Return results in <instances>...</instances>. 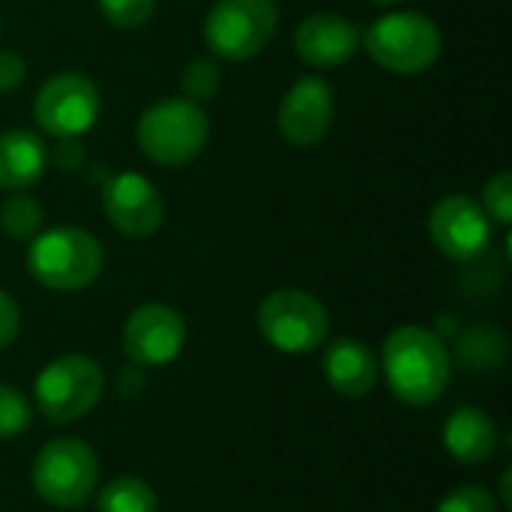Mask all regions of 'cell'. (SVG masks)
<instances>
[{"label": "cell", "mask_w": 512, "mask_h": 512, "mask_svg": "<svg viewBox=\"0 0 512 512\" xmlns=\"http://www.w3.org/2000/svg\"><path fill=\"white\" fill-rule=\"evenodd\" d=\"M381 372L399 402L429 408L444 396L453 375V360L438 333L405 324L384 339Z\"/></svg>", "instance_id": "6da1fadb"}, {"label": "cell", "mask_w": 512, "mask_h": 512, "mask_svg": "<svg viewBox=\"0 0 512 512\" xmlns=\"http://www.w3.org/2000/svg\"><path fill=\"white\" fill-rule=\"evenodd\" d=\"M360 48L387 72L420 75L438 63L444 39L429 15L396 9L375 18L366 33H360Z\"/></svg>", "instance_id": "7a4b0ae2"}, {"label": "cell", "mask_w": 512, "mask_h": 512, "mask_svg": "<svg viewBox=\"0 0 512 512\" xmlns=\"http://www.w3.org/2000/svg\"><path fill=\"white\" fill-rule=\"evenodd\" d=\"M102 264L99 240L72 225L39 231L27 246V273L48 291H81L99 279Z\"/></svg>", "instance_id": "3957f363"}, {"label": "cell", "mask_w": 512, "mask_h": 512, "mask_svg": "<svg viewBox=\"0 0 512 512\" xmlns=\"http://www.w3.org/2000/svg\"><path fill=\"white\" fill-rule=\"evenodd\" d=\"M207 138H210V120L204 108L183 96L153 102L150 108H144L135 126V141L141 153L162 168L189 165L195 156H201Z\"/></svg>", "instance_id": "277c9868"}, {"label": "cell", "mask_w": 512, "mask_h": 512, "mask_svg": "<svg viewBox=\"0 0 512 512\" xmlns=\"http://www.w3.org/2000/svg\"><path fill=\"white\" fill-rule=\"evenodd\" d=\"M105 390V375L93 357L66 354L51 360L33 381V405L48 423H75L90 414Z\"/></svg>", "instance_id": "5b68a950"}, {"label": "cell", "mask_w": 512, "mask_h": 512, "mask_svg": "<svg viewBox=\"0 0 512 512\" xmlns=\"http://www.w3.org/2000/svg\"><path fill=\"white\" fill-rule=\"evenodd\" d=\"M30 480H33V492L45 504L57 510H75L96 492L99 462L84 441L57 438L36 453Z\"/></svg>", "instance_id": "8992f818"}, {"label": "cell", "mask_w": 512, "mask_h": 512, "mask_svg": "<svg viewBox=\"0 0 512 512\" xmlns=\"http://www.w3.org/2000/svg\"><path fill=\"white\" fill-rule=\"evenodd\" d=\"M279 6L273 0H219L204 21V42L216 57L252 60L276 36Z\"/></svg>", "instance_id": "52a82bcc"}, {"label": "cell", "mask_w": 512, "mask_h": 512, "mask_svg": "<svg viewBox=\"0 0 512 512\" xmlns=\"http://www.w3.org/2000/svg\"><path fill=\"white\" fill-rule=\"evenodd\" d=\"M258 330L282 354H312L330 333V315L324 303L306 291L282 288L261 300Z\"/></svg>", "instance_id": "ba28073f"}, {"label": "cell", "mask_w": 512, "mask_h": 512, "mask_svg": "<svg viewBox=\"0 0 512 512\" xmlns=\"http://www.w3.org/2000/svg\"><path fill=\"white\" fill-rule=\"evenodd\" d=\"M99 114H102L99 87L81 72L51 75L33 99V117L39 129L57 141L87 135L96 126Z\"/></svg>", "instance_id": "9c48e42d"}, {"label": "cell", "mask_w": 512, "mask_h": 512, "mask_svg": "<svg viewBox=\"0 0 512 512\" xmlns=\"http://www.w3.org/2000/svg\"><path fill=\"white\" fill-rule=\"evenodd\" d=\"M429 237L450 261H477L495 237V222L468 195H447L429 213Z\"/></svg>", "instance_id": "30bf717a"}, {"label": "cell", "mask_w": 512, "mask_h": 512, "mask_svg": "<svg viewBox=\"0 0 512 512\" xmlns=\"http://www.w3.org/2000/svg\"><path fill=\"white\" fill-rule=\"evenodd\" d=\"M186 345V321L174 306L144 303L123 324V354L135 366H168Z\"/></svg>", "instance_id": "8fae6325"}, {"label": "cell", "mask_w": 512, "mask_h": 512, "mask_svg": "<svg viewBox=\"0 0 512 512\" xmlns=\"http://www.w3.org/2000/svg\"><path fill=\"white\" fill-rule=\"evenodd\" d=\"M336 117V96L333 87L321 75H303L297 78L279 105V132L282 138L297 147H315L327 138Z\"/></svg>", "instance_id": "7c38bea8"}, {"label": "cell", "mask_w": 512, "mask_h": 512, "mask_svg": "<svg viewBox=\"0 0 512 512\" xmlns=\"http://www.w3.org/2000/svg\"><path fill=\"white\" fill-rule=\"evenodd\" d=\"M102 210L108 222L132 240L156 234L165 219L159 189L138 171H120L102 186Z\"/></svg>", "instance_id": "4fadbf2b"}, {"label": "cell", "mask_w": 512, "mask_h": 512, "mask_svg": "<svg viewBox=\"0 0 512 512\" xmlns=\"http://www.w3.org/2000/svg\"><path fill=\"white\" fill-rule=\"evenodd\" d=\"M294 51L315 69L345 66L360 51V27L339 12L306 15L294 30Z\"/></svg>", "instance_id": "5bb4252c"}, {"label": "cell", "mask_w": 512, "mask_h": 512, "mask_svg": "<svg viewBox=\"0 0 512 512\" xmlns=\"http://www.w3.org/2000/svg\"><path fill=\"white\" fill-rule=\"evenodd\" d=\"M378 360L360 339H336L324 351V378L345 399H363L378 384Z\"/></svg>", "instance_id": "9a60e30c"}, {"label": "cell", "mask_w": 512, "mask_h": 512, "mask_svg": "<svg viewBox=\"0 0 512 512\" xmlns=\"http://www.w3.org/2000/svg\"><path fill=\"white\" fill-rule=\"evenodd\" d=\"M444 450L462 465H483L498 447L495 420L480 408H456L441 432Z\"/></svg>", "instance_id": "2e32d148"}, {"label": "cell", "mask_w": 512, "mask_h": 512, "mask_svg": "<svg viewBox=\"0 0 512 512\" xmlns=\"http://www.w3.org/2000/svg\"><path fill=\"white\" fill-rule=\"evenodd\" d=\"M48 171V147L27 129H9L0 135V189L24 192Z\"/></svg>", "instance_id": "e0dca14e"}, {"label": "cell", "mask_w": 512, "mask_h": 512, "mask_svg": "<svg viewBox=\"0 0 512 512\" xmlns=\"http://www.w3.org/2000/svg\"><path fill=\"white\" fill-rule=\"evenodd\" d=\"M99 512H159V498L150 483L138 477L111 480L96 501Z\"/></svg>", "instance_id": "ac0fdd59"}, {"label": "cell", "mask_w": 512, "mask_h": 512, "mask_svg": "<svg viewBox=\"0 0 512 512\" xmlns=\"http://www.w3.org/2000/svg\"><path fill=\"white\" fill-rule=\"evenodd\" d=\"M45 225V213L39 207V201L12 192L3 204H0V231L12 240H33Z\"/></svg>", "instance_id": "d6986e66"}, {"label": "cell", "mask_w": 512, "mask_h": 512, "mask_svg": "<svg viewBox=\"0 0 512 512\" xmlns=\"http://www.w3.org/2000/svg\"><path fill=\"white\" fill-rule=\"evenodd\" d=\"M222 84V72H219V63L210 60V57H195L186 63L183 69V78H180V87H183V99L189 102H204L210 96H216Z\"/></svg>", "instance_id": "ffe728a7"}, {"label": "cell", "mask_w": 512, "mask_h": 512, "mask_svg": "<svg viewBox=\"0 0 512 512\" xmlns=\"http://www.w3.org/2000/svg\"><path fill=\"white\" fill-rule=\"evenodd\" d=\"M99 12L117 30H138L153 18L156 0H99Z\"/></svg>", "instance_id": "44dd1931"}, {"label": "cell", "mask_w": 512, "mask_h": 512, "mask_svg": "<svg viewBox=\"0 0 512 512\" xmlns=\"http://www.w3.org/2000/svg\"><path fill=\"white\" fill-rule=\"evenodd\" d=\"M30 417H33L30 402L15 387L0 384V441L21 435L30 426Z\"/></svg>", "instance_id": "7402d4cb"}, {"label": "cell", "mask_w": 512, "mask_h": 512, "mask_svg": "<svg viewBox=\"0 0 512 512\" xmlns=\"http://www.w3.org/2000/svg\"><path fill=\"white\" fill-rule=\"evenodd\" d=\"M486 216L495 222V225H510L512 222V174L510 171H501L495 174L486 186H483V204Z\"/></svg>", "instance_id": "603a6c76"}, {"label": "cell", "mask_w": 512, "mask_h": 512, "mask_svg": "<svg viewBox=\"0 0 512 512\" xmlns=\"http://www.w3.org/2000/svg\"><path fill=\"white\" fill-rule=\"evenodd\" d=\"M435 512H498V501L486 486H459L441 498Z\"/></svg>", "instance_id": "cb8c5ba5"}, {"label": "cell", "mask_w": 512, "mask_h": 512, "mask_svg": "<svg viewBox=\"0 0 512 512\" xmlns=\"http://www.w3.org/2000/svg\"><path fill=\"white\" fill-rule=\"evenodd\" d=\"M27 78V63L21 54L0 48V93H12L24 84Z\"/></svg>", "instance_id": "d4e9b609"}, {"label": "cell", "mask_w": 512, "mask_h": 512, "mask_svg": "<svg viewBox=\"0 0 512 512\" xmlns=\"http://www.w3.org/2000/svg\"><path fill=\"white\" fill-rule=\"evenodd\" d=\"M18 330H21V312L15 300L6 291H0V351L15 342Z\"/></svg>", "instance_id": "484cf974"}, {"label": "cell", "mask_w": 512, "mask_h": 512, "mask_svg": "<svg viewBox=\"0 0 512 512\" xmlns=\"http://www.w3.org/2000/svg\"><path fill=\"white\" fill-rule=\"evenodd\" d=\"M54 162H57L63 171H75V168H81V162H84V150L78 147V138H63V141H57Z\"/></svg>", "instance_id": "4316f807"}, {"label": "cell", "mask_w": 512, "mask_h": 512, "mask_svg": "<svg viewBox=\"0 0 512 512\" xmlns=\"http://www.w3.org/2000/svg\"><path fill=\"white\" fill-rule=\"evenodd\" d=\"M372 3H378V6H393V3H402V0H372Z\"/></svg>", "instance_id": "83f0119b"}]
</instances>
